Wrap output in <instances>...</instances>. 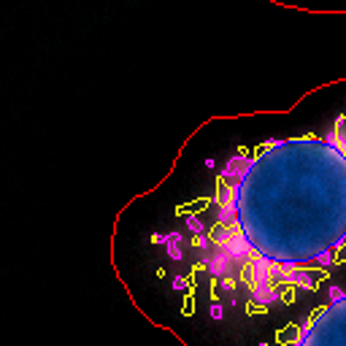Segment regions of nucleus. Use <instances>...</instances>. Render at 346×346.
<instances>
[{
    "instance_id": "nucleus-1",
    "label": "nucleus",
    "mask_w": 346,
    "mask_h": 346,
    "mask_svg": "<svg viewBox=\"0 0 346 346\" xmlns=\"http://www.w3.org/2000/svg\"><path fill=\"white\" fill-rule=\"evenodd\" d=\"M181 255L214 295L252 311L346 268V114L325 132L238 149L187 216Z\"/></svg>"
},
{
    "instance_id": "nucleus-2",
    "label": "nucleus",
    "mask_w": 346,
    "mask_h": 346,
    "mask_svg": "<svg viewBox=\"0 0 346 346\" xmlns=\"http://www.w3.org/2000/svg\"><path fill=\"white\" fill-rule=\"evenodd\" d=\"M262 346H346V287L333 290L305 319L287 325Z\"/></svg>"
}]
</instances>
